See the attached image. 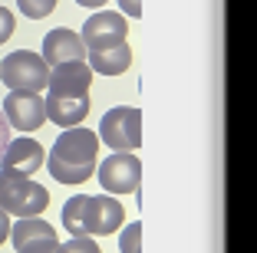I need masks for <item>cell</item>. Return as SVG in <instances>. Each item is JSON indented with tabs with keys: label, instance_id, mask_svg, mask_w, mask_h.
Instances as JSON below:
<instances>
[{
	"label": "cell",
	"instance_id": "cell-11",
	"mask_svg": "<svg viewBox=\"0 0 257 253\" xmlns=\"http://www.w3.org/2000/svg\"><path fill=\"white\" fill-rule=\"evenodd\" d=\"M43 63L46 66H60V63H73V60H86V43L76 30H50L43 37Z\"/></svg>",
	"mask_w": 257,
	"mask_h": 253
},
{
	"label": "cell",
	"instance_id": "cell-18",
	"mask_svg": "<svg viewBox=\"0 0 257 253\" xmlns=\"http://www.w3.org/2000/svg\"><path fill=\"white\" fill-rule=\"evenodd\" d=\"M56 253H99V243L92 237H69L66 243L56 246Z\"/></svg>",
	"mask_w": 257,
	"mask_h": 253
},
{
	"label": "cell",
	"instance_id": "cell-10",
	"mask_svg": "<svg viewBox=\"0 0 257 253\" xmlns=\"http://www.w3.org/2000/svg\"><path fill=\"white\" fill-rule=\"evenodd\" d=\"M43 161H46L43 145L27 138V135L23 138H10L4 155H0V168L4 171H14V174H23V178H33L43 168Z\"/></svg>",
	"mask_w": 257,
	"mask_h": 253
},
{
	"label": "cell",
	"instance_id": "cell-9",
	"mask_svg": "<svg viewBox=\"0 0 257 253\" xmlns=\"http://www.w3.org/2000/svg\"><path fill=\"white\" fill-rule=\"evenodd\" d=\"M89 86H92V69H89L86 60H73V63L50 66V79H46L50 96L79 99V96H89Z\"/></svg>",
	"mask_w": 257,
	"mask_h": 253
},
{
	"label": "cell",
	"instance_id": "cell-20",
	"mask_svg": "<svg viewBox=\"0 0 257 253\" xmlns=\"http://www.w3.org/2000/svg\"><path fill=\"white\" fill-rule=\"evenodd\" d=\"M14 30H17V17L7 7H0V43H7L14 37Z\"/></svg>",
	"mask_w": 257,
	"mask_h": 253
},
{
	"label": "cell",
	"instance_id": "cell-14",
	"mask_svg": "<svg viewBox=\"0 0 257 253\" xmlns=\"http://www.w3.org/2000/svg\"><path fill=\"white\" fill-rule=\"evenodd\" d=\"M53 227L43 220V217H17V223L10 227V243L23 246L27 240H37V237H50Z\"/></svg>",
	"mask_w": 257,
	"mask_h": 253
},
{
	"label": "cell",
	"instance_id": "cell-17",
	"mask_svg": "<svg viewBox=\"0 0 257 253\" xmlns=\"http://www.w3.org/2000/svg\"><path fill=\"white\" fill-rule=\"evenodd\" d=\"M119 250L122 253H142V223H128L119 237Z\"/></svg>",
	"mask_w": 257,
	"mask_h": 253
},
{
	"label": "cell",
	"instance_id": "cell-12",
	"mask_svg": "<svg viewBox=\"0 0 257 253\" xmlns=\"http://www.w3.org/2000/svg\"><path fill=\"white\" fill-rule=\"evenodd\" d=\"M43 102H46V119L56 122L60 128H73V125H79V122H83L86 115H89V109H92L89 96H79V99L46 96Z\"/></svg>",
	"mask_w": 257,
	"mask_h": 253
},
{
	"label": "cell",
	"instance_id": "cell-15",
	"mask_svg": "<svg viewBox=\"0 0 257 253\" xmlns=\"http://www.w3.org/2000/svg\"><path fill=\"white\" fill-rule=\"evenodd\" d=\"M86 197H89V194H73V197L63 204V227H66L69 237H89V233H86V227H83Z\"/></svg>",
	"mask_w": 257,
	"mask_h": 253
},
{
	"label": "cell",
	"instance_id": "cell-4",
	"mask_svg": "<svg viewBox=\"0 0 257 253\" xmlns=\"http://www.w3.org/2000/svg\"><path fill=\"white\" fill-rule=\"evenodd\" d=\"M96 135L112 151H136L142 145V112L132 105H115L102 115Z\"/></svg>",
	"mask_w": 257,
	"mask_h": 253
},
{
	"label": "cell",
	"instance_id": "cell-7",
	"mask_svg": "<svg viewBox=\"0 0 257 253\" xmlns=\"http://www.w3.org/2000/svg\"><path fill=\"white\" fill-rule=\"evenodd\" d=\"M125 33H128L125 17L115 14V10H99V14H92L83 23L79 37H83L86 50H109V46L125 43Z\"/></svg>",
	"mask_w": 257,
	"mask_h": 253
},
{
	"label": "cell",
	"instance_id": "cell-16",
	"mask_svg": "<svg viewBox=\"0 0 257 253\" xmlns=\"http://www.w3.org/2000/svg\"><path fill=\"white\" fill-rule=\"evenodd\" d=\"M20 14H27L30 20H43L56 10V0H17Z\"/></svg>",
	"mask_w": 257,
	"mask_h": 253
},
{
	"label": "cell",
	"instance_id": "cell-21",
	"mask_svg": "<svg viewBox=\"0 0 257 253\" xmlns=\"http://www.w3.org/2000/svg\"><path fill=\"white\" fill-rule=\"evenodd\" d=\"M122 17H142V0H119Z\"/></svg>",
	"mask_w": 257,
	"mask_h": 253
},
{
	"label": "cell",
	"instance_id": "cell-8",
	"mask_svg": "<svg viewBox=\"0 0 257 253\" xmlns=\"http://www.w3.org/2000/svg\"><path fill=\"white\" fill-rule=\"evenodd\" d=\"M125 220V207L109 194H96L86 197V210H83V227L89 237H109L115 233Z\"/></svg>",
	"mask_w": 257,
	"mask_h": 253
},
{
	"label": "cell",
	"instance_id": "cell-13",
	"mask_svg": "<svg viewBox=\"0 0 257 253\" xmlns=\"http://www.w3.org/2000/svg\"><path fill=\"white\" fill-rule=\"evenodd\" d=\"M86 63L99 76H119L132 66V50H128V43L109 46V50H86Z\"/></svg>",
	"mask_w": 257,
	"mask_h": 253
},
{
	"label": "cell",
	"instance_id": "cell-2",
	"mask_svg": "<svg viewBox=\"0 0 257 253\" xmlns=\"http://www.w3.org/2000/svg\"><path fill=\"white\" fill-rule=\"evenodd\" d=\"M46 204H50V191L43 184L0 168V210L14 217H40Z\"/></svg>",
	"mask_w": 257,
	"mask_h": 253
},
{
	"label": "cell",
	"instance_id": "cell-23",
	"mask_svg": "<svg viewBox=\"0 0 257 253\" xmlns=\"http://www.w3.org/2000/svg\"><path fill=\"white\" fill-rule=\"evenodd\" d=\"M10 240V214L7 210H0V243Z\"/></svg>",
	"mask_w": 257,
	"mask_h": 253
},
{
	"label": "cell",
	"instance_id": "cell-22",
	"mask_svg": "<svg viewBox=\"0 0 257 253\" xmlns=\"http://www.w3.org/2000/svg\"><path fill=\"white\" fill-rule=\"evenodd\" d=\"M7 142H10V125H7V119H4V112H0V155H4Z\"/></svg>",
	"mask_w": 257,
	"mask_h": 253
},
{
	"label": "cell",
	"instance_id": "cell-1",
	"mask_svg": "<svg viewBox=\"0 0 257 253\" xmlns=\"http://www.w3.org/2000/svg\"><path fill=\"white\" fill-rule=\"evenodd\" d=\"M99 135L83 125H73L60 135L46 155V168L60 184H86L96 174Z\"/></svg>",
	"mask_w": 257,
	"mask_h": 253
},
{
	"label": "cell",
	"instance_id": "cell-19",
	"mask_svg": "<svg viewBox=\"0 0 257 253\" xmlns=\"http://www.w3.org/2000/svg\"><path fill=\"white\" fill-rule=\"evenodd\" d=\"M56 246H60V240H56V233H50V237L27 240L23 246H17V253H56Z\"/></svg>",
	"mask_w": 257,
	"mask_h": 253
},
{
	"label": "cell",
	"instance_id": "cell-24",
	"mask_svg": "<svg viewBox=\"0 0 257 253\" xmlns=\"http://www.w3.org/2000/svg\"><path fill=\"white\" fill-rule=\"evenodd\" d=\"M79 7H102V4H109V0H76Z\"/></svg>",
	"mask_w": 257,
	"mask_h": 253
},
{
	"label": "cell",
	"instance_id": "cell-6",
	"mask_svg": "<svg viewBox=\"0 0 257 253\" xmlns=\"http://www.w3.org/2000/svg\"><path fill=\"white\" fill-rule=\"evenodd\" d=\"M4 119H7L10 128L17 132H37L46 122V102L40 92H23V89H10L7 99H4Z\"/></svg>",
	"mask_w": 257,
	"mask_h": 253
},
{
	"label": "cell",
	"instance_id": "cell-3",
	"mask_svg": "<svg viewBox=\"0 0 257 253\" xmlns=\"http://www.w3.org/2000/svg\"><path fill=\"white\" fill-rule=\"evenodd\" d=\"M46 79H50V66L43 63V56L33 50H17L7 60L0 63V82L10 89H23V92H43Z\"/></svg>",
	"mask_w": 257,
	"mask_h": 253
},
{
	"label": "cell",
	"instance_id": "cell-5",
	"mask_svg": "<svg viewBox=\"0 0 257 253\" xmlns=\"http://www.w3.org/2000/svg\"><path fill=\"white\" fill-rule=\"evenodd\" d=\"M96 174L106 194H132L142 181V161L136 158V151H112L96 168Z\"/></svg>",
	"mask_w": 257,
	"mask_h": 253
}]
</instances>
